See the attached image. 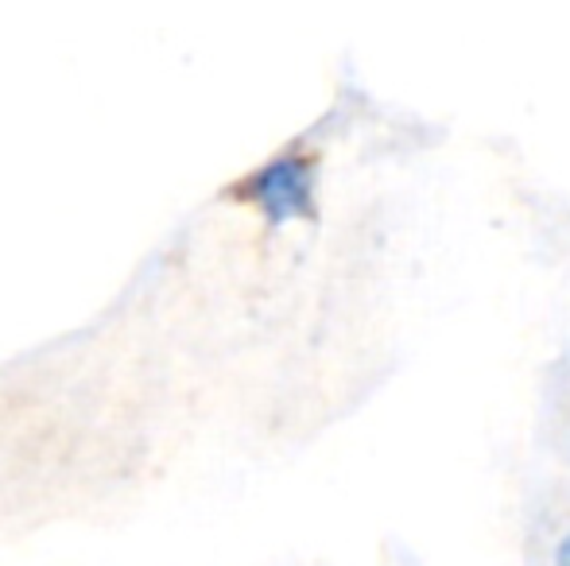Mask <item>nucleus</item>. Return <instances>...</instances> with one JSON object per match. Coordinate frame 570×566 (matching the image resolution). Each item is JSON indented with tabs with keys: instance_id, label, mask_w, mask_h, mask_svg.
I'll list each match as a JSON object with an SVG mask.
<instances>
[{
	"instance_id": "f257e3e1",
	"label": "nucleus",
	"mask_w": 570,
	"mask_h": 566,
	"mask_svg": "<svg viewBox=\"0 0 570 566\" xmlns=\"http://www.w3.org/2000/svg\"><path fill=\"white\" fill-rule=\"evenodd\" d=\"M248 195L264 206V214H268L272 221L311 214V167L295 156L276 159V163L264 167V171L248 182Z\"/></svg>"
},
{
	"instance_id": "f03ea898",
	"label": "nucleus",
	"mask_w": 570,
	"mask_h": 566,
	"mask_svg": "<svg viewBox=\"0 0 570 566\" xmlns=\"http://www.w3.org/2000/svg\"><path fill=\"white\" fill-rule=\"evenodd\" d=\"M556 566H570V536L559 544V552H556Z\"/></svg>"
}]
</instances>
